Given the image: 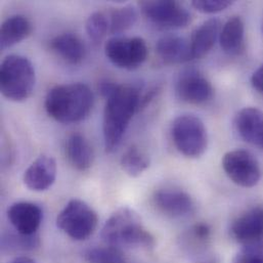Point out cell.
I'll return each instance as SVG.
<instances>
[{"instance_id":"obj_12","label":"cell","mask_w":263,"mask_h":263,"mask_svg":"<svg viewBox=\"0 0 263 263\" xmlns=\"http://www.w3.org/2000/svg\"><path fill=\"white\" fill-rule=\"evenodd\" d=\"M154 205L157 209L171 218H184L196 210L193 198L185 192L176 189H162L155 193Z\"/></svg>"},{"instance_id":"obj_25","label":"cell","mask_w":263,"mask_h":263,"mask_svg":"<svg viewBox=\"0 0 263 263\" xmlns=\"http://www.w3.org/2000/svg\"><path fill=\"white\" fill-rule=\"evenodd\" d=\"M84 257L88 263H127L119 248L109 245L91 248L85 252Z\"/></svg>"},{"instance_id":"obj_30","label":"cell","mask_w":263,"mask_h":263,"mask_svg":"<svg viewBox=\"0 0 263 263\" xmlns=\"http://www.w3.org/2000/svg\"><path fill=\"white\" fill-rule=\"evenodd\" d=\"M119 84L115 83V82H111L109 80H105V81H102L99 85V90L101 92V95L107 99L109 98L118 87Z\"/></svg>"},{"instance_id":"obj_31","label":"cell","mask_w":263,"mask_h":263,"mask_svg":"<svg viewBox=\"0 0 263 263\" xmlns=\"http://www.w3.org/2000/svg\"><path fill=\"white\" fill-rule=\"evenodd\" d=\"M251 83L258 92L263 95V65L253 73Z\"/></svg>"},{"instance_id":"obj_33","label":"cell","mask_w":263,"mask_h":263,"mask_svg":"<svg viewBox=\"0 0 263 263\" xmlns=\"http://www.w3.org/2000/svg\"><path fill=\"white\" fill-rule=\"evenodd\" d=\"M208 263H210V262H208Z\"/></svg>"},{"instance_id":"obj_24","label":"cell","mask_w":263,"mask_h":263,"mask_svg":"<svg viewBox=\"0 0 263 263\" xmlns=\"http://www.w3.org/2000/svg\"><path fill=\"white\" fill-rule=\"evenodd\" d=\"M40 241L37 235L25 236L21 234H6L1 238V249L3 252L31 251L38 248Z\"/></svg>"},{"instance_id":"obj_18","label":"cell","mask_w":263,"mask_h":263,"mask_svg":"<svg viewBox=\"0 0 263 263\" xmlns=\"http://www.w3.org/2000/svg\"><path fill=\"white\" fill-rule=\"evenodd\" d=\"M66 156L70 164L79 171L88 170L95 161V152L91 144L79 133L72 134L67 139Z\"/></svg>"},{"instance_id":"obj_4","label":"cell","mask_w":263,"mask_h":263,"mask_svg":"<svg viewBox=\"0 0 263 263\" xmlns=\"http://www.w3.org/2000/svg\"><path fill=\"white\" fill-rule=\"evenodd\" d=\"M35 81V69L27 58L10 54L1 63L0 90L5 99L12 102L26 101L34 90Z\"/></svg>"},{"instance_id":"obj_6","label":"cell","mask_w":263,"mask_h":263,"mask_svg":"<svg viewBox=\"0 0 263 263\" xmlns=\"http://www.w3.org/2000/svg\"><path fill=\"white\" fill-rule=\"evenodd\" d=\"M171 135L178 152L187 158H199L207 149V129L203 121L194 115L175 118L171 126Z\"/></svg>"},{"instance_id":"obj_15","label":"cell","mask_w":263,"mask_h":263,"mask_svg":"<svg viewBox=\"0 0 263 263\" xmlns=\"http://www.w3.org/2000/svg\"><path fill=\"white\" fill-rule=\"evenodd\" d=\"M236 130L246 142L263 149V112L257 108H244L236 116Z\"/></svg>"},{"instance_id":"obj_26","label":"cell","mask_w":263,"mask_h":263,"mask_svg":"<svg viewBox=\"0 0 263 263\" xmlns=\"http://www.w3.org/2000/svg\"><path fill=\"white\" fill-rule=\"evenodd\" d=\"M86 32L95 42H101L110 32L109 17L102 11L93 12L86 22Z\"/></svg>"},{"instance_id":"obj_16","label":"cell","mask_w":263,"mask_h":263,"mask_svg":"<svg viewBox=\"0 0 263 263\" xmlns=\"http://www.w3.org/2000/svg\"><path fill=\"white\" fill-rule=\"evenodd\" d=\"M156 52L166 65L183 64L193 60L191 43L185 38L177 35H167L159 39Z\"/></svg>"},{"instance_id":"obj_13","label":"cell","mask_w":263,"mask_h":263,"mask_svg":"<svg viewBox=\"0 0 263 263\" xmlns=\"http://www.w3.org/2000/svg\"><path fill=\"white\" fill-rule=\"evenodd\" d=\"M7 217L16 233L25 236L36 235L43 218L41 208L30 202H17L7 210Z\"/></svg>"},{"instance_id":"obj_27","label":"cell","mask_w":263,"mask_h":263,"mask_svg":"<svg viewBox=\"0 0 263 263\" xmlns=\"http://www.w3.org/2000/svg\"><path fill=\"white\" fill-rule=\"evenodd\" d=\"M212 230L207 223H197L193 226L183 236L186 243L198 246H205L210 241Z\"/></svg>"},{"instance_id":"obj_3","label":"cell","mask_w":263,"mask_h":263,"mask_svg":"<svg viewBox=\"0 0 263 263\" xmlns=\"http://www.w3.org/2000/svg\"><path fill=\"white\" fill-rule=\"evenodd\" d=\"M103 241L113 247L153 248L155 238L143 227L139 215L129 207L116 210L102 230Z\"/></svg>"},{"instance_id":"obj_14","label":"cell","mask_w":263,"mask_h":263,"mask_svg":"<svg viewBox=\"0 0 263 263\" xmlns=\"http://www.w3.org/2000/svg\"><path fill=\"white\" fill-rule=\"evenodd\" d=\"M57 172L55 160L50 156L42 155L25 171L24 183L29 190L34 192L46 191L54 183Z\"/></svg>"},{"instance_id":"obj_9","label":"cell","mask_w":263,"mask_h":263,"mask_svg":"<svg viewBox=\"0 0 263 263\" xmlns=\"http://www.w3.org/2000/svg\"><path fill=\"white\" fill-rule=\"evenodd\" d=\"M140 8L144 16L160 28H184L192 20L189 10L177 1H142L140 2Z\"/></svg>"},{"instance_id":"obj_10","label":"cell","mask_w":263,"mask_h":263,"mask_svg":"<svg viewBox=\"0 0 263 263\" xmlns=\"http://www.w3.org/2000/svg\"><path fill=\"white\" fill-rule=\"evenodd\" d=\"M231 235L243 247L263 246V206L253 207L235 219Z\"/></svg>"},{"instance_id":"obj_11","label":"cell","mask_w":263,"mask_h":263,"mask_svg":"<svg viewBox=\"0 0 263 263\" xmlns=\"http://www.w3.org/2000/svg\"><path fill=\"white\" fill-rule=\"evenodd\" d=\"M178 99L192 105H203L210 102L214 96L212 84L199 72L190 70L182 73L175 85Z\"/></svg>"},{"instance_id":"obj_29","label":"cell","mask_w":263,"mask_h":263,"mask_svg":"<svg viewBox=\"0 0 263 263\" xmlns=\"http://www.w3.org/2000/svg\"><path fill=\"white\" fill-rule=\"evenodd\" d=\"M232 263H263V246L243 247Z\"/></svg>"},{"instance_id":"obj_21","label":"cell","mask_w":263,"mask_h":263,"mask_svg":"<svg viewBox=\"0 0 263 263\" xmlns=\"http://www.w3.org/2000/svg\"><path fill=\"white\" fill-rule=\"evenodd\" d=\"M32 33V24L24 15H12L6 18L0 28V46L11 47L28 38Z\"/></svg>"},{"instance_id":"obj_2","label":"cell","mask_w":263,"mask_h":263,"mask_svg":"<svg viewBox=\"0 0 263 263\" xmlns=\"http://www.w3.org/2000/svg\"><path fill=\"white\" fill-rule=\"evenodd\" d=\"M95 104L91 89L83 83L62 84L51 88L45 98L47 114L58 122L70 124L84 120Z\"/></svg>"},{"instance_id":"obj_17","label":"cell","mask_w":263,"mask_h":263,"mask_svg":"<svg viewBox=\"0 0 263 263\" xmlns=\"http://www.w3.org/2000/svg\"><path fill=\"white\" fill-rule=\"evenodd\" d=\"M50 48L65 62L79 64L86 55V46L83 40L76 34L64 33L55 36L50 41Z\"/></svg>"},{"instance_id":"obj_19","label":"cell","mask_w":263,"mask_h":263,"mask_svg":"<svg viewBox=\"0 0 263 263\" xmlns=\"http://www.w3.org/2000/svg\"><path fill=\"white\" fill-rule=\"evenodd\" d=\"M222 50L229 55H240L245 50V25L240 16H233L223 25L219 34Z\"/></svg>"},{"instance_id":"obj_28","label":"cell","mask_w":263,"mask_h":263,"mask_svg":"<svg viewBox=\"0 0 263 263\" xmlns=\"http://www.w3.org/2000/svg\"><path fill=\"white\" fill-rule=\"evenodd\" d=\"M234 2L230 0H194L192 5L203 13H216L226 10Z\"/></svg>"},{"instance_id":"obj_22","label":"cell","mask_w":263,"mask_h":263,"mask_svg":"<svg viewBox=\"0 0 263 263\" xmlns=\"http://www.w3.org/2000/svg\"><path fill=\"white\" fill-rule=\"evenodd\" d=\"M149 157L135 144L123 154L120 161L123 171L130 177L141 175L149 167Z\"/></svg>"},{"instance_id":"obj_20","label":"cell","mask_w":263,"mask_h":263,"mask_svg":"<svg viewBox=\"0 0 263 263\" xmlns=\"http://www.w3.org/2000/svg\"><path fill=\"white\" fill-rule=\"evenodd\" d=\"M219 29L220 22L217 18H210L196 29L190 41L193 60L204 58L212 49L218 37Z\"/></svg>"},{"instance_id":"obj_5","label":"cell","mask_w":263,"mask_h":263,"mask_svg":"<svg viewBox=\"0 0 263 263\" xmlns=\"http://www.w3.org/2000/svg\"><path fill=\"white\" fill-rule=\"evenodd\" d=\"M99 224L97 212L84 201L72 199L57 218L58 228L75 241L91 237Z\"/></svg>"},{"instance_id":"obj_23","label":"cell","mask_w":263,"mask_h":263,"mask_svg":"<svg viewBox=\"0 0 263 263\" xmlns=\"http://www.w3.org/2000/svg\"><path fill=\"white\" fill-rule=\"evenodd\" d=\"M137 20L136 9L132 5L116 8L110 15V33L117 35L126 32L134 26Z\"/></svg>"},{"instance_id":"obj_32","label":"cell","mask_w":263,"mask_h":263,"mask_svg":"<svg viewBox=\"0 0 263 263\" xmlns=\"http://www.w3.org/2000/svg\"><path fill=\"white\" fill-rule=\"evenodd\" d=\"M8 263H36V261L33 260L32 258H29V257H26V256H20V257H16V258H14L13 260H11L10 262Z\"/></svg>"},{"instance_id":"obj_1","label":"cell","mask_w":263,"mask_h":263,"mask_svg":"<svg viewBox=\"0 0 263 263\" xmlns=\"http://www.w3.org/2000/svg\"><path fill=\"white\" fill-rule=\"evenodd\" d=\"M142 97L141 87L119 84L106 99L103 132L107 153L114 152L121 143L134 114L142 106Z\"/></svg>"},{"instance_id":"obj_8","label":"cell","mask_w":263,"mask_h":263,"mask_svg":"<svg viewBox=\"0 0 263 263\" xmlns=\"http://www.w3.org/2000/svg\"><path fill=\"white\" fill-rule=\"evenodd\" d=\"M221 163L229 178L242 187H253L260 180L259 163L254 155L248 151L235 149L228 152Z\"/></svg>"},{"instance_id":"obj_7","label":"cell","mask_w":263,"mask_h":263,"mask_svg":"<svg viewBox=\"0 0 263 263\" xmlns=\"http://www.w3.org/2000/svg\"><path fill=\"white\" fill-rule=\"evenodd\" d=\"M147 46L140 37H114L105 45V53L116 67L134 70L140 67L147 58Z\"/></svg>"}]
</instances>
